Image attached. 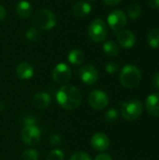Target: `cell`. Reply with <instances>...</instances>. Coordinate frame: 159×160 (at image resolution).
<instances>
[{"mask_svg":"<svg viewBox=\"0 0 159 160\" xmlns=\"http://www.w3.org/2000/svg\"><path fill=\"white\" fill-rule=\"evenodd\" d=\"M56 100L58 104L65 110L72 111L82 103V94L78 88L73 85H63L56 94Z\"/></svg>","mask_w":159,"mask_h":160,"instance_id":"cell-1","label":"cell"},{"mask_svg":"<svg viewBox=\"0 0 159 160\" xmlns=\"http://www.w3.org/2000/svg\"><path fill=\"white\" fill-rule=\"evenodd\" d=\"M142 80V73L138 67L134 65L125 66L120 73L121 84L128 89L135 88L139 85Z\"/></svg>","mask_w":159,"mask_h":160,"instance_id":"cell-2","label":"cell"},{"mask_svg":"<svg viewBox=\"0 0 159 160\" xmlns=\"http://www.w3.org/2000/svg\"><path fill=\"white\" fill-rule=\"evenodd\" d=\"M33 22L40 30H51L56 24V17L49 9H39L33 16Z\"/></svg>","mask_w":159,"mask_h":160,"instance_id":"cell-3","label":"cell"},{"mask_svg":"<svg viewBox=\"0 0 159 160\" xmlns=\"http://www.w3.org/2000/svg\"><path fill=\"white\" fill-rule=\"evenodd\" d=\"M142 103L138 99H131L122 104L121 114L127 121H135L141 117L142 113Z\"/></svg>","mask_w":159,"mask_h":160,"instance_id":"cell-4","label":"cell"},{"mask_svg":"<svg viewBox=\"0 0 159 160\" xmlns=\"http://www.w3.org/2000/svg\"><path fill=\"white\" fill-rule=\"evenodd\" d=\"M108 34V28L105 22L101 19H95L88 26V36L94 42L103 41Z\"/></svg>","mask_w":159,"mask_h":160,"instance_id":"cell-5","label":"cell"},{"mask_svg":"<svg viewBox=\"0 0 159 160\" xmlns=\"http://www.w3.org/2000/svg\"><path fill=\"white\" fill-rule=\"evenodd\" d=\"M107 22L111 29L116 33V32L121 31L127 25V17L123 10L115 9L109 14L107 18Z\"/></svg>","mask_w":159,"mask_h":160,"instance_id":"cell-6","label":"cell"},{"mask_svg":"<svg viewBox=\"0 0 159 160\" xmlns=\"http://www.w3.org/2000/svg\"><path fill=\"white\" fill-rule=\"evenodd\" d=\"M40 136L41 132L36 125L25 126L21 133L22 141L29 146L37 145L40 141Z\"/></svg>","mask_w":159,"mask_h":160,"instance_id":"cell-7","label":"cell"},{"mask_svg":"<svg viewBox=\"0 0 159 160\" xmlns=\"http://www.w3.org/2000/svg\"><path fill=\"white\" fill-rule=\"evenodd\" d=\"M52 80L58 84H66L71 78V69L65 63H59L52 72Z\"/></svg>","mask_w":159,"mask_h":160,"instance_id":"cell-8","label":"cell"},{"mask_svg":"<svg viewBox=\"0 0 159 160\" xmlns=\"http://www.w3.org/2000/svg\"><path fill=\"white\" fill-rule=\"evenodd\" d=\"M89 105L95 110H103L109 104V97L102 90H94L88 98Z\"/></svg>","mask_w":159,"mask_h":160,"instance_id":"cell-9","label":"cell"},{"mask_svg":"<svg viewBox=\"0 0 159 160\" xmlns=\"http://www.w3.org/2000/svg\"><path fill=\"white\" fill-rule=\"evenodd\" d=\"M79 77L83 83L87 85H92L96 83L98 80V71L94 66L85 65L80 68Z\"/></svg>","mask_w":159,"mask_h":160,"instance_id":"cell-10","label":"cell"},{"mask_svg":"<svg viewBox=\"0 0 159 160\" xmlns=\"http://www.w3.org/2000/svg\"><path fill=\"white\" fill-rule=\"evenodd\" d=\"M109 137L104 133H96L91 138V145L97 152H104L110 147Z\"/></svg>","mask_w":159,"mask_h":160,"instance_id":"cell-11","label":"cell"},{"mask_svg":"<svg viewBox=\"0 0 159 160\" xmlns=\"http://www.w3.org/2000/svg\"><path fill=\"white\" fill-rule=\"evenodd\" d=\"M117 41L121 47L130 49L136 43V37L134 33L129 30H121L117 34Z\"/></svg>","mask_w":159,"mask_h":160,"instance_id":"cell-12","label":"cell"},{"mask_svg":"<svg viewBox=\"0 0 159 160\" xmlns=\"http://www.w3.org/2000/svg\"><path fill=\"white\" fill-rule=\"evenodd\" d=\"M148 113L153 117H159V93L151 94L145 101Z\"/></svg>","mask_w":159,"mask_h":160,"instance_id":"cell-13","label":"cell"},{"mask_svg":"<svg viewBox=\"0 0 159 160\" xmlns=\"http://www.w3.org/2000/svg\"><path fill=\"white\" fill-rule=\"evenodd\" d=\"M52 102V98L49 94L45 92L37 93L33 98V104L37 109L39 110H45L47 109Z\"/></svg>","mask_w":159,"mask_h":160,"instance_id":"cell-14","label":"cell"},{"mask_svg":"<svg viewBox=\"0 0 159 160\" xmlns=\"http://www.w3.org/2000/svg\"><path fill=\"white\" fill-rule=\"evenodd\" d=\"M16 74L21 80H29L34 75V68L29 63L22 62L17 66Z\"/></svg>","mask_w":159,"mask_h":160,"instance_id":"cell-15","label":"cell"},{"mask_svg":"<svg viewBox=\"0 0 159 160\" xmlns=\"http://www.w3.org/2000/svg\"><path fill=\"white\" fill-rule=\"evenodd\" d=\"M73 13L78 17H86L92 10L89 3L84 1H78L72 8Z\"/></svg>","mask_w":159,"mask_h":160,"instance_id":"cell-16","label":"cell"},{"mask_svg":"<svg viewBox=\"0 0 159 160\" xmlns=\"http://www.w3.org/2000/svg\"><path fill=\"white\" fill-rule=\"evenodd\" d=\"M16 13L22 18H28L32 13V6L26 0H21L18 2L15 8Z\"/></svg>","mask_w":159,"mask_h":160,"instance_id":"cell-17","label":"cell"},{"mask_svg":"<svg viewBox=\"0 0 159 160\" xmlns=\"http://www.w3.org/2000/svg\"><path fill=\"white\" fill-rule=\"evenodd\" d=\"M67 59H68L69 63H71L72 65L79 66V65L82 64V62L84 60V54L81 50L74 49L69 52V53L67 55Z\"/></svg>","mask_w":159,"mask_h":160,"instance_id":"cell-18","label":"cell"},{"mask_svg":"<svg viewBox=\"0 0 159 160\" xmlns=\"http://www.w3.org/2000/svg\"><path fill=\"white\" fill-rule=\"evenodd\" d=\"M147 41L153 49L159 48V28H153L147 35Z\"/></svg>","mask_w":159,"mask_h":160,"instance_id":"cell-19","label":"cell"},{"mask_svg":"<svg viewBox=\"0 0 159 160\" xmlns=\"http://www.w3.org/2000/svg\"><path fill=\"white\" fill-rule=\"evenodd\" d=\"M103 51L109 56H116L119 53V48L117 44L112 40H108L103 44Z\"/></svg>","mask_w":159,"mask_h":160,"instance_id":"cell-20","label":"cell"},{"mask_svg":"<svg viewBox=\"0 0 159 160\" xmlns=\"http://www.w3.org/2000/svg\"><path fill=\"white\" fill-rule=\"evenodd\" d=\"M127 14H128V17L130 19L137 20L142 15V8H141V6L136 4V3L131 4L127 8Z\"/></svg>","mask_w":159,"mask_h":160,"instance_id":"cell-21","label":"cell"},{"mask_svg":"<svg viewBox=\"0 0 159 160\" xmlns=\"http://www.w3.org/2000/svg\"><path fill=\"white\" fill-rule=\"evenodd\" d=\"M25 37L30 41H37L39 38V32L37 27H29L25 33Z\"/></svg>","mask_w":159,"mask_h":160,"instance_id":"cell-22","label":"cell"},{"mask_svg":"<svg viewBox=\"0 0 159 160\" xmlns=\"http://www.w3.org/2000/svg\"><path fill=\"white\" fill-rule=\"evenodd\" d=\"M22 158L23 160H37L38 153L35 149H27L23 151Z\"/></svg>","mask_w":159,"mask_h":160,"instance_id":"cell-23","label":"cell"},{"mask_svg":"<svg viewBox=\"0 0 159 160\" xmlns=\"http://www.w3.org/2000/svg\"><path fill=\"white\" fill-rule=\"evenodd\" d=\"M65 155L64 152L60 149H54L50 152L47 157V160H64Z\"/></svg>","mask_w":159,"mask_h":160,"instance_id":"cell-24","label":"cell"},{"mask_svg":"<svg viewBox=\"0 0 159 160\" xmlns=\"http://www.w3.org/2000/svg\"><path fill=\"white\" fill-rule=\"evenodd\" d=\"M118 115H119L118 114V112L115 109H111V110H109L106 112L105 119L109 123H113V122H115L118 119Z\"/></svg>","mask_w":159,"mask_h":160,"instance_id":"cell-25","label":"cell"},{"mask_svg":"<svg viewBox=\"0 0 159 160\" xmlns=\"http://www.w3.org/2000/svg\"><path fill=\"white\" fill-rule=\"evenodd\" d=\"M69 160H92V158L85 152H76L70 157Z\"/></svg>","mask_w":159,"mask_h":160,"instance_id":"cell-26","label":"cell"},{"mask_svg":"<svg viewBox=\"0 0 159 160\" xmlns=\"http://www.w3.org/2000/svg\"><path fill=\"white\" fill-rule=\"evenodd\" d=\"M105 68H106V71L109 74H114L119 70V65L117 63H115V62L111 61V62L107 63Z\"/></svg>","mask_w":159,"mask_h":160,"instance_id":"cell-27","label":"cell"},{"mask_svg":"<svg viewBox=\"0 0 159 160\" xmlns=\"http://www.w3.org/2000/svg\"><path fill=\"white\" fill-rule=\"evenodd\" d=\"M22 124H23L24 126H32V125H36V119H35L32 115H27V116L23 117Z\"/></svg>","mask_w":159,"mask_h":160,"instance_id":"cell-28","label":"cell"},{"mask_svg":"<svg viewBox=\"0 0 159 160\" xmlns=\"http://www.w3.org/2000/svg\"><path fill=\"white\" fill-rule=\"evenodd\" d=\"M61 138H60V136H58V135H52L51 137H50V143L52 145V146H57V145H59L60 144V142H61Z\"/></svg>","mask_w":159,"mask_h":160,"instance_id":"cell-29","label":"cell"},{"mask_svg":"<svg viewBox=\"0 0 159 160\" xmlns=\"http://www.w3.org/2000/svg\"><path fill=\"white\" fill-rule=\"evenodd\" d=\"M152 83H153V86L158 91L159 93V71L157 72L154 77H153V81H152Z\"/></svg>","mask_w":159,"mask_h":160,"instance_id":"cell-30","label":"cell"},{"mask_svg":"<svg viewBox=\"0 0 159 160\" xmlns=\"http://www.w3.org/2000/svg\"><path fill=\"white\" fill-rule=\"evenodd\" d=\"M104 3L108 6H111V7H113V6H116L118 4H120L122 2V0H103Z\"/></svg>","mask_w":159,"mask_h":160,"instance_id":"cell-31","label":"cell"},{"mask_svg":"<svg viewBox=\"0 0 159 160\" xmlns=\"http://www.w3.org/2000/svg\"><path fill=\"white\" fill-rule=\"evenodd\" d=\"M95 160H112V157L108 154H100L98 155Z\"/></svg>","mask_w":159,"mask_h":160,"instance_id":"cell-32","label":"cell"},{"mask_svg":"<svg viewBox=\"0 0 159 160\" xmlns=\"http://www.w3.org/2000/svg\"><path fill=\"white\" fill-rule=\"evenodd\" d=\"M149 6L154 9L159 10V0H149Z\"/></svg>","mask_w":159,"mask_h":160,"instance_id":"cell-33","label":"cell"},{"mask_svg":"<svg viewBox=\"0 0 159 160\" xmlns=\"http://www.w3.org/2000/svg\"><path fill=\"white\" fill-rule=\"evenodd\" d=\"M5 18H6V9L2 5H0V22H2Z\"/></svg>","mask_w":159,"mask_h":160,"instance_id":"cell-34","label":"cell"},{"mask_svg":"<svg viewBox=\"0 0 159 160\" xmlns=\"http://www.w3.org/2000/svg\"><path fill=\"white\" fill-rule=\"evenodd\" d=\"M91 1H95V0H91Z\"/></svg>","mask_w":159,"mask_h":160,"instance_id":"cell-35","label":"cell"}]
</instances>
